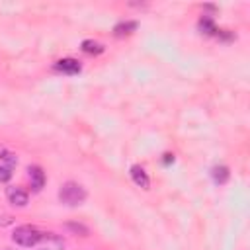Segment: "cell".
<instances>
[{
	"label": "cell",
	"mask_w": 250,
	"mask_h": 250,
	"mask_svg": "<svg viewBox=\"0 0 250 250\" xmlns=\"http://www.w3.org/2000/svg\"><path fill=\"white\" fill-rule=\"evenodd\" d=\"M86 197H88L86 189L76 182H64L59 188V201L66 207H78L86 201Z\"/></svg>",
	"instance_id": "1"
},
{
	"label": "cell",
	"mask_w": 250,
	"mask_h": 250,
	"mask_svg": "<svg viewBox=\"0 0 250 250\" xmlns=\"http://www.w3.org/2000/svg\"><path fill=\"white\" fill-rule=\"evenodd\" d=\"M47 236H49V232H41L39 229H35L31 225H21V227L14 229V232H12V240L20 246H25V248H31V246L39 244Z\"/></svg>",
	"instance_id": "2"
},
{
	"label": "cell",
	"mask_w": 250,
	"mask_h": 250,
	"mask_svg": "<svg viewBox=\"0 0 250 250\" xmlns=\"http://www.w3.org/2000/svg\"><path fill=\"white\" fill-rule=\"evenodd\" d=\"M6 197H8V201H10L14 207H25L27 201H29L27 191L21 189V188H18V186H10V188H6Z\"/></svg>",
	"instance_id": "3"
},
{
	"label": "cell",
	"mask_w": 250,
	"mask_h": 250,
	"mask_svg": "<svg viewBox=\"0 0 250 250\" xmlns=\"http://www.w3.org/2000/svg\"><path fill=\"white\" fill-rule=\"evenodd\" d=\"M55 70L57 72H62V74H78L82 70V64L76 61V59H59L55 62Z\"/></svg>",
	"instance_id": "4"
},
{
	"label": "cell",
	"mask_w": 250,
	"mask_h": 250,
	"mask_svg": "<svg viewBox=\"0 0 250 250\" xmlns=\"http://www.w3.org/2000/svg\"><path fill=\"white\" fill-rule=\"evenodd\" d=\"M27 176L31 182V189L33 191H41L45 186V172L39 166H27Z\"/></svg>",
	"instance_id": "5"
},
{
	"label": "cell",
	"mask_w": 250,
	"mask_h": 250,
	"mask_svg": "<svg viewBox=\"0 0 250 250\" xmlns=\"http://www.w3.org/2000/svg\"><path fill=\"white\" fill-rule=\"evenodd\" d=\"M131 180L135 182V186H139V188H143V189H148V188H150V178H148V174L145 172V168L139 166V164H133V166H131Z\"/></svg>",
	"instance_id": "6"
},
{
	"label": "cell",
	"mask_w": 250,
	"mask_h": 250,
	"mask_svg": "<svg viewBox=\"0 0 250 250\" xmlns=\"http://www.w3.org/2000/svg\"><path fill=\"white\" fill-rule=\"evenodd\" d=\"M137 27H139V23H137V21H133V20H125V21H119V23L113 27V35H115V37L131 35Z\"/></svg>",
	"instance_id": "7"
},
{
	"label": "cell",
	"mask_w": 250,
	"mask_h": 250,
	"mask_svg": "<svg viewBox=\"0 0 250 250\" xmlns=\"http://www.w3.org/2000/svg\"><path fill=\"white\" fill-rule=\"evenodd\" d=\"M211 176H213L215 184H225V182L230 178V172H229L227 166L219 164V166H213V168H211Z\"/></svg>",
	"instance_id": "8"
},
{
	"label": "cell",
	"mask_w": 250,
	"mask_h": 250,
	"mask_svg": "<svg viewBox=\"0 0 250 250\" xmlns=\"http://www.w3.org/2000/svg\"><path fill=\"white\" fill-rule=\"evenodd\" d=\"M80 49H82L84 53H88V55H100V53L104 51V45H102L100 41H94V39H84Z\"/></svg>",
	"instance_id": "9"
},
{
	"label": "cell",
	"mask_w": 250,
	"mask_h": 250,
	"mask_svg": "<svg viewBox=\"0 0 250 250\" xmlns=\"http://www.w3.org/2000/svg\"><path fill=\"white\" fill-rule=\"evenodd\" d=\"M199 29H201V33H205V35H217L219 33V29H217V25L213 23V20L211 18H201L199 20Z\"/></svg>",
	"instance_id": "10"
},
{
	"label": "cell",
	"mask_w": 250,
	"mask_h": 250,
	"mask_svg": "<svg viewBox=\"0 0 250 250\" xmlns=\"http://www.w3.org/2000/svg\"><path fill=\"white\" fill-rule=\"evenodd\" d=\"M66 229H68L70 232H74V234H80V236H88V234H90L88 227L82 225V223H66Z\"/></svg>",
	"instance_id": "11"
},
{
	"label": "cell",
	"mask_w": 250,
	"mask_h": 250,
	"mask_svg": "<svg viewBox=\"0 0 250 250\" xmlns=\"http://www.w3.org/2000/svg\"><path fill=\"white\" fill-rule=\"evenodd\" d=\"M10 178H12V166H8V164L2 166V164H0V182L4 184V182H8Z\"/></svg>",
	"instance_id": "12"
},
{
	"label": "cell",
	"mask_w": 250,
	"mask_h": 250,
	"mask_svg": "<svg viewBox=\"0 0 250 250\" xmlns=\"http://www.w3.org/2000/svg\"><path fill=\"white\" fill-rule=\"evenodd\" d=\"M0 158H2V160H6V162H8V166H14V164H16V156H14L12 152H8L6 148H0Z\"/></svg>",
	"instance_id": "13"
},
{
	"label": "cell",
	"mask_w": 250,
	"mask_h": 250,
	"mask_svg": "<svg viewBox=\"0 0 250 250\" xmlns=\"http://www.w3.org/2000/svg\"><path fill=\"white\" fill-rule=\"evenodd\" d=\"M170 162H174V154H164V164H170Z\"/></svg>",
	"instance_id": "14"
},
{
	"label": "cell",
	"mask_w": 250,
	"mask_h": 250,
	"mask_svg": "<svg viewBox=\"0 0 250 250\" xmlns=\"http://www.w3.org/2000/svg\"><path fill=\"white\" fill-rule=\"evenodd\" d=\"M43 250H51V248H43Z\"/></svg>",
	"instance_id": "15"
}]
</instances>
